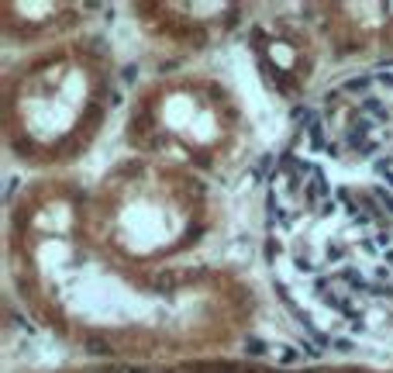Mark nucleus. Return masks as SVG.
Here are the masks:
<instances>
[{
	"instance_id": "6",
	"label": "nucleus",
	"mask_w": 393,
	"mask_h": 373,
	"mask_svg": "<svg viewBox=\"0 0 393 373\" xmlns=\"http://www.w3.org/2000/svg\"><path fill=\"white\" fill-rule=\"evenodd\" d=\"M366 87H369V76H355V79H349V83H345V90H352V94L366 90Z\"/></svg>"
},
{
	"instance_id": "3",
	"label": "nucleus",
	"mask_w": 393,
	"mask_h": 373,
	"mask_svg": "<svg viewBox=\"0 0 393 373\" xmlns=\"http://www.w3.org/2000/svg\"><path fill=\"white\" fill-rule=\"evenodd\" d=\"M362 107H366L369 114H376V118H379V121H386V111L379 107V100H376V97H366V100H362Z\"/></svg>"
},
{
	"instance_id": "8",
	"label": "nucleus",
	"mask_w": 393,
	"mask_h": 373,
	"mask_svg": "<svg viewBox=\"0 0 393 373\" xmlns=\"http://www.w3.org/2000/svg\"><path fill=\"white\" fill-rule=\"evenodd\" d=\"M331 349H338V353H349V349H352V346H349V342H345V339H334V342H331Z\"/></svg>"
},
{
	"instance_id": "9",
	"label": "nucleus",
	"mask_w": 393,
	"mask_h": 373,
	"mask_svg": "<svg viewBox=\"0 0 393 373\" xmlns=\"http://www.w3.org/2000/svg\"><path fill=\"white\" fill-rule=\"evenodd\" d=\"M379 79H383V83H390V87H393V73H379Z\"/></svg>"
},
{
	"instance_id": "2",
	"label": "nucleus",
	"mask_w": 393,
	"mask_h": 373,
	"mask_svg": "<svg viewBox=\"0 0 393 373\" xmlns=\"http://www.w3.org/2000/svg\"><path fill=\"white\" fill-rule=\"evenodd\" d=\"M341 276H345V283H349L352 291H373V283H369L362 273H355L352 266H345V270H341Z\"/></svg>"
},
{
	"instance_id": "10",
	"label": "nucleus",
	"mask_w": 393,
	"mask_h": 373,
	"mask_svg": "<svg viewBox=\"0 0 393 373\" xmlns=\"http://www.w3.org/2000/svg\"><path fill=\"white\" fill-rule=\"evenodd\" d=\"M386 263H393V249H386Z\"/></svg>"
},
{
	"instance_id": "4",
	"label": "nucleus",
	"mask_w": 393,
	"mask_h": 373,
	"mask_svg": "<svg viewBox=\"0 0 393 373\" xmlns=\"http://www.w3.org/2000/svg\"><path fill=\"white\" fill-rule=\"evenodd\" d=\"M376 204H379V211L393 215V194H386V190H376Z\"/></svg>"
},
{
	"instance_id": "1",
	"label": "nucleus",
	"mask_w": 393,
	"mask_h": 373,
	"mask_svg": "<svg viewBox=\"0 0 393 373\" xmlns=\"http://www.w3.org/2000/svg\"><path fill=\"white\" fill-rule=\"evenodd\" d=\"M83 349L90 356H111V342H107L104 335H86V339H83Z\"/></svg>"
},
{
	"instance_id": "5",
	"label": "nucleus",
	"mask_w": 393,
	"mask_h": 373,
	"mask_svg": "<svg viewBox=\"0 0 393 373\" xmlns=\"http://www.w3.org/2000/svg\"><path fill=\"white\" fill-rule=\"evenodd\" d=\"M245 349H249V356H266V342L262 339H249Z\"/></svg>"
},
{
	"instance_id": "7",
	"label": "nucleus",
	"mask_w": 393,
	"mask_h": 373,
	"mask_svg": "<svg viewBox=\"0 0 393 373\" xmlns=\"http://www.w3.org/2000/svg\"><path fill=\"white\" fill-rule=\"evenodd\" d=\"M293 263H297V270H300V273H314V270H317L314 263H311V259H304V256H297Z\"/></svg>"
}]
</instances>
